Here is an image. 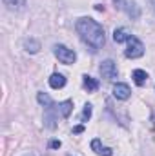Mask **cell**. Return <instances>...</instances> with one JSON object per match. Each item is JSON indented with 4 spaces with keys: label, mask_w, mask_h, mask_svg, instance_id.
<instances>
[{
    "label": "cell",
    "mask_w": 155,
    "mask_h": 156,
    "mask_svg": "<svg viewBox=\"0 0 155 156\" xmlns=\"http://www.w3.org/2000/svg\"><path fill=\"white\" fill-rule=\"evenodd\" d=\"M77 33L80 35V38L84 44H88L93 51H99L104 47L106 44V35L104 29L99 22H95L93 18H78L77 20Z\"/></svg>",
    "instance_id": "1"
},
{
    "label": "cell",
    "mask_w": 155,
    "mask_h": 156,
    "mask_svg": "<svg viewBox=\"0 0 155 156\" xmlns=\"http://www.w3.org/2000/svg\"><path fill=\"white\" fill-rule=\"evenodd\" d=\"M53 53H55V56H57L62 64H66V66L75 64V60H77L75 51H73V49H68V47H66V45H62V44L55 45V47H53Z\"/></svg>",
    "instance_id": "2"
},
{
    "label": "cell",
    "mask_w": 155,
    "mask_h": 156,
    "mask_svg": "<svg viewBox=\"0 0 155 156\" xmlns=\"http://www.w3.org/2000/svg\"><path fill=\"white\" fill-rule=\"evenodd\" d=\"M124 55H126L128 58H141V56L144 55V45H142V42L137 38V37H130V38H128V47H126Z\"/></svg>",
    "instance_id": "3"
},
{
    "label": "cell",
    "mask_w": 155,
    "mask_h": 156,
    "mask_svg": "<svg viewBox=\"0 0 155 156\" xmlns=\"http://www.w3.org/2000/svg\"><path fill=\"white\" fill-rule=\"evenodd\" d=\"M46 109H51L57 116H60V118H68L71 115V111H73V102L66 100V102H60V104H53V105H49Z\"/></svg>",
    "instance_id": "4"
},
{
    "label": "cell",
    "mask_w": 155,
    "mask_h": 156,
    "mask_svg": "<svg viewBox=\"0 0 155 156\" xmlns=\"http://www.w3.org/2000/svg\"><path fill=\"white\" fill-rule=\"evenodd\" d=\"M99 71H100V76L106 78V80H110V82L117 78V66H115L113 60H104V62L100 64Z\"/></svg>",
    "instance_id": "5"
},
{
    "label": "cell",
    "mask_w": 155,
    "mask_h": 156,
    "mask_svg": "<svg viewBox=\"0 0 155 156\" xmlns=\"http://www.w3.org/2000/svg\"><path fill=\"white\" fill-rule=\"evenodd\" d=\"M130 94H131V91H130V87L126 83H115L113 85V96L117 100H128Z\"/></svg>",
    "instance_id": "6"
},
{
    "label": "cell",
    "mask_w": 155,
    "mask_h": 156,
    "mask_svg": "<svg viewBox=\"0 0 155 156\" xmlns=\"http://www.w3.org/2000/svg\"><path fill=\"white\" fill-rule=\"evenodd\" d=\"M49 85H51L53 89H62V87L66 85V78H64V75H60V73L51 75V78H49Z\"/></svg>",
    "instance_id": "7"
},
{
    "label": "cell",
    "mask_w": 155,
    "mask_h": 156,
    "mask_svg": "<svg viewBox=\"0 0 155 156\" xmlns=\"http://www.w3.org/2000/svg\"><path fill=\"white\" fill-rule=\"evenodd\" d=\"M82 82H84V87L88 89V93H93V91H97V89H99V82H97L93 76L84 75V76H82Z\"/></svg>",
    "instance_id": "8"
},
{
    "label": "cell",
    "mask_w": 155,
    "mask_h": 156,
    "mask_svg": "<svg viewBox=\"0 0 155 156\" xmlns=\"http://www.w3.org/2000/svg\"><path fill=\"white\" fill-rule=\"evenodd\" d=\"M24 49H26L28 53L35 55V53H39V51H40V44L35 38H28L26 42H24Z\"/></svg>",
    "instance_id": "9"
},
{
    "label": "cell",
    "mask_w": 155,
    "mask_h": 156,
    "mask_svg": "<svg viewBox=\"0 0 155 156\" xmlns=\"http://www.w3.org/2000/svg\"><path fill=\"white\" fill-rule=\"evenodd\" d=\"M131 76H133V82H135L137 85H144V83H146V80H148V73H146V71H142V69H135Z\"/></svg>",
    "instance_id": "10"
},
{
    "label": "cell",
    "mask_w": 155,
    "mask_h": 156,
    "mask_svg": "<svg viewBox=\"0 0 155 156\" xmlns=\"http://www.w3.org/2000/svg\"><path fill=\"white\" fill-rule=\"evenodd\" d=\"M131 35L124 29V27H119V29H115V33H113V40H115L117 44H122V42H128V38H130Z\"/></svg>",
    "instance_id": "11"
},
{
    "label": "cell",
    "mask_w": 155,
    "mask_h": 156,
    "mask_svg": "<svg viewBox=\"0 0 155 156\" xmlns=\"http://www.w3.org/2000/svg\"><path fill=\"white\" fill-rule=\"evenodd\" d=\"M4 4H6L7 9H11V11H20V9H24L26 0H4Z\"/></svg>",
    "instance_id": "12"
},
{
    "label": "cell",
    "mask_w": 155,
    "mask_h": 156,
    "mask_svg": "<svg viewBox=\"0 0 155 156\" xmlns=\"http://www.w3.org/2000/svg\"><path fill=\"white\" fill-rule=\"evenodd\" d=\"M37 100H39L44 107H49V105H53V100H51V98H49L46 93H39V94H37Z\"/></svg>",
    "instance_id": "13"
},
{
    "label": "cell",
    "mask_w": 155,
    "mask_h": 156,
    "mask_svg": "<svg viewBox=\"0 0 155 156\" xmlns=\"http://www.w3.org/2000/svg\"><path fill=\"white\" fill-rule=\"evenodd\" d=\"M91 113H93V105H91V104H86L84 109H82V116H80V120H82V122H88V120L91 118Z\"/></svg>",
    "instance_id": "14"
},
{
    "label": "cell",
    "mask_w": 155,
    "mask_h": 156,
    "mask_svg": "<svg viewBox=\"0 0 155 156\" xmlns=\"http://www.w3.org/2000/svg\"><path fill=\"white\" fill-rule=\"evenodd\" d=\"M91 149H93V151H95L97 154H100V151H102L104 147H102V144H100V140H99V138L91 140Z\"/></svg>",
    "instance_id": "15"
},
{
    "label": "cell",
    "mask_w": 155,
    "mask_h": 156,
    "mask_svg": "<svg viewBox=\"0 0 155 156\" xmlns=\"http://www.w3.org/2000/svg\"><path fill=\"white\" fill-rule=\"evenodd\" d=\"M60 145H62L60 140H51V142H49V147H51V149H60Z\"/></svg>",
    "instance_id": "16"
},
{
    "label": "cell",
    "mask_w": 155,
    "mask_h": 156,
    "mask_svg": "<svg viewBox=\"0 0 155 156\" xmlns=\"http://www.w3.org/2000/svg\"><path fill=\"white\" fill-rule=\"evenodd\" d=\"M117 9H124V0H113Z\"/></svg>",
    "instance_id": "17"
},
{
    "label": "cell",
    "mask_w": 155,
    "mask_h": 156,
    "mask_svg": "<svg viewBox=\"0 0 155 156\" xmlns=\"http://www.w3.org/2000/svg\"><path fill=\"white\" fill-rule=\"evenodd\" d=\"M82 131H84V125H77V127L73 129V133H75V134H80Z\"/></svg>",
    "instance_id": "18"
},
{
    "label": "cell",
    "mask_w": 155,
    "mask_h": 156,
    "mask_svg": "<svg viewBox=\"0 0 155 156\" xmlns=\"http://www.w3.org/2000/svg\"><path fill=\"white\" fill-rule=\"evenodd\" d=\"M24 156H35V154H33V153H29V154H24Z\"/></svg>",
    "instance_id": "19"
},
{
    "label": "cell",
    "mask_w": 155,
    "mask_h": 156,
    "mask_svg": "<svg viewBox=\"0 0 155 156\" xmlns=\"http://www.w3.org/2000/svg\"><path fill=\"white\" fill-rule=\"evenodd\" d=\"M153 7H155V0H153Z\"/></svg>",
    "instance_id": "20"
},
{
    "label": "cell",
    "mask_w": 155,
    "mask_h": 156,
    "mask_svg": "<svg viewBox=\"0 0 155 156\" xmlns=\"http://www.w3.org/2000/svg\"><path fill=\"white\" fill-rule=\"evenodd\" d=\"M70 156H71V154H70Z\"/></svg>",
    "instance_id": "21"
}]
</instances>
